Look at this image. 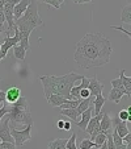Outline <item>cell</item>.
I'll return each mask as SVG.
<instances>
[{"mask_svg": "<svg viewBox=\"0 0 131 149\" xmlns=\"http://www.w3.org/2000/svg\"><path fill=\"white\" fill-rule=\"evenodd\" d=\"M118 118H119L122 121H128V120H130V118H131V115L127 112V111H126V108H125V110H121L119 111Z\"/></svg>", "mask_w": 131, "mask_h": 149, "instance_id": "obj_25", "label": "cell"}, {"mask_svg": "<svg viewBox=\"0 0 131 149\" xmlns=\"http://www.w3.org/2000/svg\"><path fill=\"white\" fill-rule=\"evenodd\" d=\"M5 103V93L3 90H0V106H3Z\"/></svg>", "mask_w": 131, "mask_h": 149, "instance_id": "obj_31", "label": "cell"}, {"mask_svg": "<svg viewBox=\"0 0 131 149\" xmlns=\"http://www.w3.org/2000/svg\"><path fill=\"white\" fill-rule=\"evenodd\" d=\"M62 116H67V118H70L73 123L78 121V119L80 118V115L76 112V108H66V110H62Z\"/></svg>", "mask_w": 131, "mask_h": 149, "instance_id": "obj_18", "label": "cell"}, {"mask_svg": "<svg viewBox=\"0 0 131 149\" xmlns=\"http://www.w3.org/2000/svg\"><path fill=\"white\" fill-rule=\"evenodd\" d=\"M13 26H16L19 29V45L23 46L26 52L30 50V45H29L30 33L38 26H43V21L38 15V6H37L36 0H32V3L28 6V8L23 13V16L14 21Z\"/></svg>", "mask_w": 131, "mask_h": 149, "instance_id": "obj_2", "label": "cell"}, {"mask_svg": "<svg viewBox=\"0 0 131 149\" xmlns=\"http://www.w3.org/2000/svg\"><path fill=\"white\" fill-rule=\"evenodd\" d=\"M95 148V143L89 139H84L80 144H79L78 149H93Z\"/></svg>", "mask_w": 131, "mask_h": 149, "instance_id": "obj_22", "label": "cell"}, {"mask_svg": "<svg viewBox=\"0 0 131 149\" xmlns=\"http://www.w3.org/2000/svg\"><path fill=\"white\" fill-rule=\"evenodd\" d=\"M13 54H14V57H16L17 59L24 61L25 57H26V50L21 45H14L13 46Z\"/></svg>", "mask_w": 131, "mask_h": 149, "instance_id": "obj_20", "label": "cell"}, {"mask_svg": "<svg viewBox=\"0 0 131 149\" xmlns=\"http://www.w3.org/2000/svg\"><path fill=\"white\" fill-rule=\"evenodd\" d=\"M5 93V102H8L9 104H13L16 100H19V98L21 96V90L17 86H11Z\"/></svg>", "mask_w": 131, "mask_h": 149, "instance_id": "obj_10", "label": "cell"}, {"mask_svg": "<svg viewBox=\"0 0 131 149\" xmlns=\"http://www.w3.org/2000/svg\"><path fill=\"white\" fill-rule=\"evenodd\" d=\"M125 94H126V91L113 87L112 90H110V93H109L108 99H109L110 102H113V103H119L121 99H122V96L125 95Z\"/></svg>", "mask_w": 131, "mask_h": 149, "instance_id": "obj_15", "label": "cell"}, {"mask_svg": "<svg viewBox=\"0 0 131 149\" xmlns=\"http://www.w3.org/2000/svg\"><path fill=\"white\" fill-rule=\"evenodd\" d=\"M102 88H104V83L98 82L97 77L93 75L92 78L89 79V84H88V90H89L91 95L96 96V95H98V94H101L102 93Z\"/></svg>", "mask_w": 131, "mask_h": 149, "instance_id": "obj_9", "label": "cell"}, {"mask_svg": "<svg viewBox=\"0 0 131 149\" xmlns=\"http://www.w3.org/2000/svg\"><path fill=\"white\" fill-rule=\"evenodd\" d=\"M110 83H112V86H113V87H115V88H119V90H123V91H126V88H125V87H123V86H122V81H121L119 78H118V79H113V81L110 82ZM126 95H127V96H130L131 94H128L127 91H126Z\"/></svg>", "mask_w": 131, "mask_h": 149, "instance_id": "obj_23", "label": "cell"}, {"mask_svg": "<svg viewBox=\"0 0 131 149\" xmlns=\"http://www.w3.org/2000/svg\"><path fill=\"white\" fill-rule=\"evenodd\" d=\"M55 1H56V3L59 4V6H62V4L64 3V0H55Z\"/></svg>", "mask_w": 131, "mask_h": 149, "instance_id": "obj_39", "label": "cell"}, {"mask_svg": "<svg viewBox=\"0 0 131 149\" xmlns=\"http://www.w3.org/2000/svg\"><path fill=\"white\" fill-rule=\"evenodd\" d=\"M0 149H1V141H0Z\"/></svg>", "mask_w": 131, "mask_h": 149, "instance_id": "obj_40", "label": "cell"}, {"mask_svg": "<svg viewBox=\"0 0 131 149\" xmlns=\"http://www.w3.org/2000/svg\"><path fill=\"white\" fill-rule=\"evenodd\" d=\"M112 45L109 38H106L100 32L86 33L76 44L73 59L80 68L93 69L102 68L110 61Z\"/></svg>", "mask_w": 131, "mask_h": 149, "instance_id": "obj_1", "label": "cell"}, {"mask_svg": "<svg viewBox=\"0 0 131 149\" xmlns=\"http://www.w3.org/2000/svg\"><path fill=\"white\" fill-rule=\"evenodd\" d=\"M63 125H64V120L63 119H60V120L58 121V128L59 130H63Z\"/></svg>", "mask_w": 131, "mask_h": 149, "instance_id": "obj_35", "label": "cell"}, {"mask_svg": "<svg viewBox=\"0 0 131 149\" xmlns=\"http://www.w3.org/2000/svg\"><path fill=\"white\" fill-rule=\"evenodd\" d=\"M0 141L1 143H13L11 136V128H9V118L7 116L4 120L0 121Z\"/></svg>", "mask_w": 131, "mask_h": 149, "instance_id": "obj_7", "label": "cell"}, {"mask_svg": "<svg viewBox=\"0 0 131 149\" xmlns=\"http://www.w3.org/2000/svg\"><path fill=\"white\" fill-rule=\"evenodd\" d=\"M9 121L13 124H33V118L30 112V104L25 96H20L19 100H16L13 104H11L8 112Z\"/></svg>", "mask_w": 131, "mask_h": 149, "instance_id": "obj_4", "label": "cell"}, {"mask_svg": "<svg viewBox=\"0 0 131 149\" xmlns=\"http://www.w3.org/2000/svg\"><path fill=\"white\" fill-rule=\"evenodd\" d=\"M5 1L7 0H0V11H3V7H4V4H5Z\"/></svg>", "mask_w": 131, "mask_h": 149, "instance_id": "obj_37", "label": "cell"}, {"mask_svg": "<svg viewBox=\"0 0 131 149\" xmlns=\"http://www.w3.org/2000/svg\"><path fill=\"white\" fill-rule=\"evenodd\" d=\"M80 74L78 73H71L66 74V75L62 77H55V75H42L39 77V81H41L42 86H43V94L47 98L51 94H58L62 95L66 99H71V88L73 87L76 81L81 79Z\"/></svg>", "mask_w": 131, "mask_h": 149, "instance_id": "obj_3", "label": "cell"}, {"mask_svg": "<svg viewBox=\"0 0 131 149\" xmlns=\"http://www.w3.org/2000/svg\"><path fill=\"white\" fill-rule=\"evenodd\" d=\"M0 82H1V77H0Z\"/></svg>", "mask_w": 131, "mask_h": 149, "instance_id": "obj_41", "label": "cell"}, {"mask_svg": "<svg viewBox=\"0 0 131 149\" xmlns=\"http://www.w3.org/2000/svg\"><path fill=\"white\" fill-rule=\"evenodd\" d=\"M106 102V98H104L102 94H98V95L95 96V100H93V111H92V116L98 115L102 110L104 104Z\"/></svg>", "mask_w": 131, "mask_h": 149, "instance_id": "obj_12", "label": "cell"}, {"mask_svg": "<svg viewBox=\"0 0 131 149\" xmlns=\"http://www.w3.org/2000/svg\"><path fill=\"white\" fill-rule=\"evenodd\" d=\"M105 141H106V135H105V133H101V132H100L95 139H93V143H95V148L98 149L104 143H105Z\"/></svg>", "mask_w": 131, "mask_h": 149, "instance_id": "obj_21", "label": "cell"}, {"mask_svg": "<svg viewBox=\"0 0 131 149\" xmlns=\"http://www.w3.org/2000/svg\"><path fill=\"white\" fill-rule=\"evenodd\" d=\"M92 111H93V106H91V107H88L85 111H84L83 113L80 115V120H78V121H75V125H78L79 128H80L81 131H85V128H86V125H88V123H89V120H91V118H92Z\"/></svg>", "mask_w": 131, "mask_h": 149, "instance_id": "obj_8", "label": "cell"}, {"mask_svg": "<svg viewBox=\"0 0 131 149\" xmlns=\"http://www.w3.org/2000/svg\"><path fill=\"white\" fill-rule=\"evenodd\" d=\"M32 127H33V124H28V125H25V128L21 130V131L16 130L14 127H11V136H12V139H13V141H14L16 148L17 146L24 145L26 141L30 140Z\"/></svg>", "mask_w": 131, "mask_h": 149, "instance_id": "obj_5", "label": "cell"}, {"mask_svg": "<svg viewBox=\"0 0 131 149\" xmlns=\"http://www.w3.org/2000/svg\"><path fill=\"white\" fill-rule=\"evenodd\" d=\"M121 21L122 24H131V6L127 4V6L123 7L122 13H121Z\"/></svg>", "mask_w": 131, "mask_h": 149, "instance_id": "obj_17", "label": "cell"}, {"mask_svg": "<svg viewBox=\"0 0 131 149\" xmlns=\"http://www.w3.org/2000/svg\"><path fill=\"white\" fill-rule=\"evenodd\" d=\"M112 139H113V143H114V146H119V145H122L123 144L122 137L118 136V133H117V131L115 130H113V132H112Z\"/></svg>", "mask_w": 131, "mask_h": 149, "instance_id": "obj_24", "label": "cell"}, {"mask_svg": "<svg viewBox=\"0 0 131 149\" xmlns=\"http://www.w3.org/2000/svg\"><path fill=\"white\" fill-rule=\"evenodd\" d=\"M91 95V93H89V90L88 88H83V90L79 93V96H80V99H84V98H88V96Z\"/></svg>", "mask_w": 131, "mask_h": 149, "instance_id": "obj_28", "label": "cell"}, {"mask_svg": "<svg viewBox=\"0 0 131 149\" xmlns=\"http://www.w3.org/2000/svg\"><path fill=\"white\" fill-rule=\"evenodd\" d=\"M8 112H9V108L7 107L5 104H3V106H1V108H0V121L3 120V118L5 115H8Z\"/></svg>", "mask_w": 131, "mask_h": 149, "instance_id": "obj_27", "label": "cell"}, {"mask_svg": "<svg viewBox=\"0 0 131 149\" xmlns=\"http://www.w3.org/2000/svg\"><path fill=\"white\" fill-rule=\"evenodd\" d=\"M46 99H47V102L53 106V107H60L62 104H64L68 100V99L63 98L62 95H58V94H51V95H49Z\"/></svg>", "mask_w": 131, "mask_h": 149, "instance_id": "obj_14", "label": "cell"}, {"mask_svg": "<svg viewBox=\"0 0 131 149\" xmlns=\"http://www.w3.org/2000/svg\"><path fill=\"white\" fill-rule=\"evenodd\" d=\"M71 123L70 121H64V125H63V130L64 131H71Z\"/></svg>", "mask_w": 131, "mask_h": 149, "instance_id": "obj_32", "label": "cell"}, {"mask_svg": "<svg viewBox=\"0 0 131 149\" xmlns=\"http://www.w3.org/2000/svg\"><path fill=\"white\" fill-rule=\"evenodd\" d=\"M67 139H54L47 145V149H66Z\"/></svg>", "mask_w": 131, "mask_h": 149, "instance_id": "obj_16", "label": "cell"}, {"mask_svg": "<svg viewBox=\"0 0 131 149\" xmlns=\"http://www.w3.org/2000/svg\"><path fill=\"white\" fill-rule=\"evenodd\" d=\"M13 31H14V34L13 36H5V38H4L3 44H1V46H0V62H1V59H4L7 57V53H8V50L11 48H13L14 45H17L20 42V36H19V29L16 28V26H13Z\"/></svg>", "mask_w": 131, "mask_h": 149, "instance_id": "obj_6", "label": "cell"}, {"mask_svg": "<svg viewBox=\"0 0 131 149\" xmlns=\"http://www.w3.org/2000/svg\"><path fill=\"white\" fill-rule=\"evenodd\" d=\"M30 3H32V0H20L19 3L14 6V8H13V20L14 21L23 16V13L26 11V8H28V6Z\"/></svg>", "mask_w": 131, "mask_h": 149, "instance_id": "obj_11", "label": "cell"}, {"mask_svg": "<svg viewBox=\"0 0 131 149\" xmlns=\"http://www.w3.org/2000/svg\"><path fill=\"white\" fill-rule=\"evenodd\" d=\"M119 79L122 81V86L126 88V91H127L128 94L130 93V88H131V78L130 77H126L125 75V70H121L119 71Z\"/></svg>", "mask_w": 131, "mask_h": 149, "instance_id": "obj_19", "label": "cell"}, {"mask_svg": "<svg viewBox=\"0 0 131 149\" xmlns=\"http://www.w3.org/2000/svg\"><path fill=\"white\" fill-rule=\"evenodd\" d=\"M112 130V119L109 116V113H104L102 118L100 120V132L101 133H108Z\"/></svg>", "mask_w": 131, "mask_h": 149, "instance_id": "obj_13", "label": "cell"}, {"mask_svg": "<svg viewBox=\"0 0 131 149\" xmlns=\"http://www.w3.org/2000/svg\"><path fill=\"white\" fill-rule=\"evenodd\" d=\"M1 149H17L13 143H1Z\"/></svg>", "mask_w": 131, "mask_h": 149, "instance_id": "obj_30", "label": "cell"}, {"mask_svg": "<svg viewBox=\"0 0 131 149\" xmlns=\"http://www.w3.org/2000/svg\"><path fill=\"white\" fill-rule=\"evenodd\" d=\"M91 1H93V0H73V3H76V4H83V3H91Z\"/></svg>", "mask_w": 131, "mask_h": 149, "instance_id": "obj_34", "label": "cell"}, {"mask_svg": "<svg viewBox=\"0 0 131 149\" xmlns=\"http://www.w3.org/2000/svg\"><path fill=\"white\" fill-rule=\"evenodd\" d=\"M98 149H108V145H106V141H105V143H104L102 145H101V146H100V148H98Z\"/></svg>", "mask_w": 131, "mask_h": 149, "instance_id": "obj_38", "label": "cell"}, {"mask_svg": "<svg viewBox=\"0 0 131 149\" xmlns=\"http://www.w3.org/2000/svg\"><path fill=\"white\" fill-rule=\"evenodd\" d=\"M5 24V17H4L3 11H0V25H4Z\"/></svg>", "mask_w": 131, "mask_h": 149, "instance_id": "obj_33", "label": "cell"}, {"mask_svg": "<svg viewBox=\"0 0 131 149\" xmlns=\"http://www.w3.org/2000/svg\"><path fill=\"white\" fill-rule=\"evenodd\" d=\"M36 1H42V3H45V4H49L50 7H53V8H55V9L60 8V6L56 3L55 0H36Z\"/></svg>", "mask_w": 131, "mask_h": 149, "instance_id": "obj_26", "label": "cell"}, {"mask_svg": "<svg viewBox=\"0 0 131 149\" xmlns=\"http://www.w3.org/2000/svg\"><path fill=\"white\" fill-rule=\"evenodd\" d=\"M110 28H112V29H115V31H121V32H122V33L127 34V37H130V36H131L130 31H126V29L123 28V26H114V25H113V26H110Z\"/></svg>", "mask_w": 131, "mask_h": 149, "instance_id": "obj_29", "label": "cell"}, {"mask_svg": "<svg viewBox=\"0 0 131 149\" xmlns=\"http://www.w3.org/2000/svg\"><path fill=\"white\" fill-rule=\"evenodd\" d=\"M114 149H130V145H127V146H126L125 144H122V145H119V146H115Z\"/></svg>", "mask_w": 131, "mask_h": 149, "instance_id": "obj_36", "label": "cell"}]
</instances>
